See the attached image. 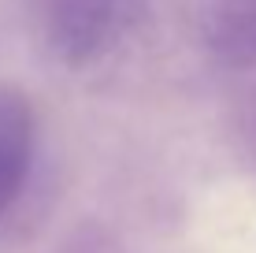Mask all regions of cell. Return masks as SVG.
<instances>
[{"label":"cell","mask_w":256,"mask_h":253,"mask_svg":"<svg viewBox=\"0 0 256 253\" xmlns=\"http://www.w3.org/2000/svg\"><path fill=\"white\" fill-rule=\"evenodd\" d=\"M145 0H41V23L52 52L67 64L104 56L138 23Z\"/></svg>","instance_id":"1"},{"label":"cell","mask_w":256,"mask_h":253,"mask_svg":"<svg viewBox=\"0 0 256 253\" xmlns=\"http://www.w3.org/2000/svg\"><path fill=\"white\" fill-rule=\"evenodd\" d=\"M34 142H38V119L30 97L15 86H0V220L26 190Z\"/></svg>","instance_id":"2"}]
</instances>
